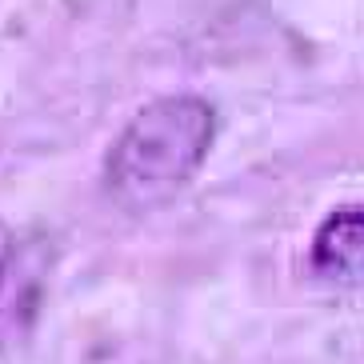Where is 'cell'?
Segmentation results:
<instances>
[{
    "instance_id": "cell-1",
    "label": "cell",
    "mask_w": 364,
    "mask_h": 364,
    "mask_svg": "<svg viewBox=\"0 0 364 364\" xmlns=\"http://www.w3.org/2000/svg\"><path fill=\"white\" fill-rule=\"evenodd\" d=\"M216 140V108L196 92H168L120 129L105 161L108 193L136 213L161 208L200 172Z\"/></svg>"
},
{
    "instance_id": "cell-2",
    "label": "cell",
    "mask_w": 364,
    "mask_h": 364,
    "mask_svg": "<svg viewBox=\"0 0 364 364\" xmlns=\"http://www.w3.org/2000/svg\"><path fill=\"white\" fill-rule=\"evenodd\" d=\"M364 264V216L356 204L336 208L312 240V268L328 280H360Z\"/></svg>"
},
{
    "instance_id": "cell-3",
    "label": "cell",
    "mask_w": 364,
    "mask_h": 364,
    "mask_svg": "<svg viewBox=\"0 0 364 364\" xmlns=\"http://www.w3.org/2000/svg\"><path fill=\"white\" fill-rule=\"evenodd\" d=\"M36 289H41V264H28V252H12L0 264V324L16 328L12 321V300L21 304H36Z\"/></svg>"
}]
</instances>
